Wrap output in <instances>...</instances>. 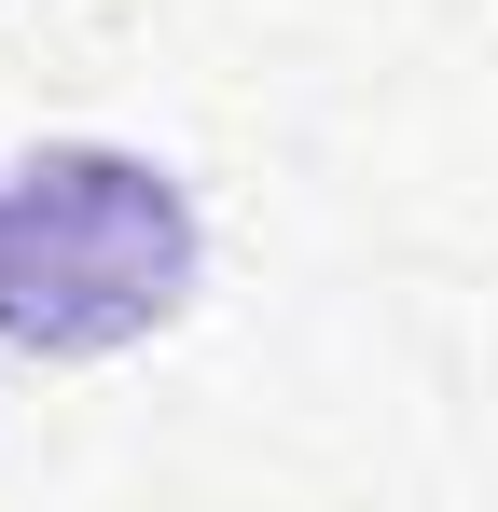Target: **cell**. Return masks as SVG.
Returning a JSON list of instances; mask_svg holds the SVG:
<instances>
[{
	"label": "cell",
	"instance_id": "1",
	"mask_svg": "<svg viewBox=\"0 0 498 512\" xmlns=\"http://www.w3.org/2000/svg\"><path fill=\"white\" fill-rule=\"evenodd\" d=\"M208 277L180 167L125 139H42L0 167V346L14 360H125Z\"/></svg>",
	"mask_w": 498,
	"mask_h": 512
}]
</instances>
